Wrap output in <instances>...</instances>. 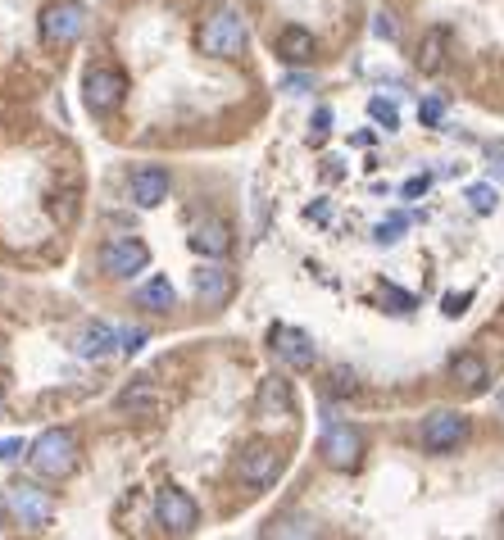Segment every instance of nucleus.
<instances>
[{"instance_id": "f257e3e1", "label": "nucleus", "mask_w": 504, "mask_h": 540, "mask_svg": "<svg viewBox=\"0 0 504 540\" xmlns=\"http://www.w3.org/2000/svg\"><path fill=\"white\" fill-rule=\"evenodd\" d=\"M246 41H250V28L237 10H214L196 32V46L214 59H241Z\"/></svg>"}, {"instance_id": "f03ea898", "label": "nucleus", "mask_w": 504, "mask_h": 540, "mask_svg": "<svg viewBox=\"0 0 504 540\" xmlns=\"http://www.w3.org/2000/svg\"><path fill=\"white\" fill-rule=\"evenodd\" d=\"M5 513H10L23 531H46L50 522H55V500H50V491H41L37 482H23L19 477V482L5 486Z\"/></svg>"}, {"instance_id": "7ed1b4c3", "label": "nucleus", "mask_w": 504, "mask_h": 540, "mask_svg": "<svg viewBox=\"0 0 504 540\" xmlns=\"http://www.w3.org/2000/svg\"><path fill=\"white\" fill-rule=\"evenodd\" d=\"M32 468L41 472V477H69L73 468H78V441H73V432H64V427H50V432H41L37 441H32L28 450Z\"/></svg>"}, {"instance_id": "20e7f679", "label": "nucleus", "mask_w": 504, "mask_h": 540, "mask_svg": "<svg viewBox=\"0 0 504 540\" xmlns=\"http://www.w3.org/2000/svg\"><path fill=\"white\" fill-rule=\"evenodd\" d=\"M37 28H41V41H46V46H69V41H78L82 32H87V10H82L78 0L46 5Z\"/></svg>"}, {"instance_id": "39448f33", "label": "nucleus", "mask_w": 504, "mask_h": 540, "mask_svg": "<svg viewBox=\"0 0 504 540\" xmlns=\"http://www.w3.org/2000/svg\"><path fill=\"white\" fill-rule=\"evenodd\" d=\"M318 454H323L327 468L355 472L359 463H364V436H359V427H350V423H332V427L323 432V445H318Z\"/></svg>"}, {"instance_id": "423d86ee", "label": "nucleus", "mask_w": 504, "mask_h": 540, "mask_svg": "<svg viewBox=\"0 0 504 540\" xmlns=\"http://www.w3.org/2000/svg\"><path fill=\"white\" fill-rule=\"evenodd\" d=\"M155 518L168 536H191L200 527V504L187 491H178V486H164L155 500Z\"/></svg>"}, {"instance_id": "0eeeda50", "label": "nucleus", "mask_w": 504, "mask_h": 540, "mask_svg": "<svg viewBox=\"0 0 504 540\" xmlns=\"http://www.w3.org/2000/svg\"><path fill=\"white\" fill-rule=\"evenodd\" d=\"M468 441V418L459 409H436L423 418V445L432 454H450Z\"/></svg>"}, {"instance_id": "6e6552de", "label": "nucleus", "mask_w": 504, "mask_h": 540, "mask_svg": "<svg viewBox=\"0 0 504 540\" xmlns=\"http://www.w3.org/2000/svg\"><path fill=\"white\" fill-rule=\"evenodd\" d=\"M128 96V78L119 69H91L82 78V100H87L91 114H114Z\"/></svg>"}, {"instance_id": "1a4fd4ad", "label": "nucleus", "mask_w": 504, "mask_h": 540, "mask_svg": "<svg viewBox=\"0 0 504 540\" xmlns=\"http://www.w3.org/2000/svg\"><path fill=\"white\" fill-rule=\"evenodd\" d=\"M146 264H150V246L137 241V236H114V241H105V250H100V268H105L109 277H132Z\"/></svg>"}, {"instance_id": "9d476101", "label": "nucleus", "mask_w": 504, "mask_h": 540, "mask_svg": "<svg viewBox=\"0 0 504 540\" xmlns=\"http://www.w3.org/2000/svg\"><path fill=\"white\" fill-rule=\"evenodd\" d=\"M268 345H273V354L282 359L287 368H296V373H305V368H314L318 359V345L309 332H300V327H282L277 323L273 332H268Z\"/></svg>"}, {"instance_id": "9b49d317", "label": "nucleus", "mask_w": 504, "mask_h": 540, "mask_svg": "<svg viewBox=\"0 0 504 540\" xmlns=\"http://www.w3.org/2000/svg\"><path fill=\"white\" fill-rule=\"evenodd\" d=\"M237 472H241V482L246 486H273L277 472H282V454H277L268 441H250L237 459Z\"/></svg>"}, {"instance_id": "f8f14e48", "label": "nucleus", "mask_w": 504, "mask_h": 540, "mask_svg": "<svg viewBox=\"0 0 504 540\" xmlns=\"http://www.w3.org/2000/svg\"><path fill=\"white\" fill-rule=\"evenodd\" d=\"M255 413L268 418V423H287L291 413H296V391H291L287 377H264V382H259Z\"/></svg>"}, {"instance_id": "ddd939ff", "label": "nucleus", "mask_w": 504, "mask_h": 540, "mask_svg": "<svg viewBox=\"0 0 504 540\" xmlns=\"http://www.w3.org/2000/svg\"><path fill=\"white\" fill-rule=\"evenodd\" d=\"M191 250L196 255H209V259H228L232 255V223H223V218H200L196 227H191Z\"/></svg>"}, {"instance_id": "4468645a", "label": "nucleus", "mask_w": 504, "mask_h": 540, "mask_svg": "<svg viewBox=\"0 0 504 540\" xmlns=\"http://www.w3.org/2000/svg\"><path fill=\"white\" fill-rule=\"evenodd\" d=\"M232 291H237V277L228 273L223 264H205L196 273V295L205 309H223L232 300Z\"/></svg>"}, {"instance_id": "2eb2a0df", "label": "nucleus", "mask_w": 504, "mask_h": 540, "mask_svg": "<svg viewBox=\"0 0 504 540\" xmlns=\"http://www.w3.org/2000/svg\"><path fill=\"white\" fill-rule=\"evenodd\" d=\"M450 382L468 395H482L486 386H491V368H486V359H477V354H455V359H450Z\"/></svg>"}, {"instance_id": "dca6fc26", "label": "nucleus", "mask_w": 504, "mask_h": 540, "mask_svg": "<svg viewBox=\"0 0 504 540\" xmlns=\"http://www.w3.org/2000/svg\"><path fill=\"white\" fill-rule=\"evenodd\" d=\"M132 200H137L141 209L164 205V200H168V173H164V168H155V164L137 168V173H132Z\"/></svg>"}, {"instance_id": "f3484780", "label": "nucleus", "mask_w": 504, "mask_h": 540, "mask_svg": "<svg viewBox=\"0 0 504 540\" xmlns=\"http://www.w3.org/2000/svg\"><path fill=\"white\" fill-rule=\"evenodd\" d=\"M73 350H78V359H105V354L119 350V332L109 323H91L87 332L73 341Z\"/></svg>"}, {"instance_id": "a211bd4d", "label": "nucleus", "mask_w": 504, "mask_h": 540, "mask_svg": "<svg viewBox=\"0 0 504 540\" xmlns=\"http://www.w3.org/2000/svg\"><path fill=\"white\" fill-rule=\"evenodd\" d=\"M277 55L287 59V64H309V59L318 55V41L309 28H282V37H277Z\"/></svg>"}, {"instance_id": "6ab92c4d", "label": "nucleus", "mask_w": 504, "mask_h": 540, "mask_svg": "<svg viewBox=\"0 0 504 540\" xmlns=\"http://www.w3.org/2000/svg\"><path fill=\"white\" fill-rule=\"evenodd\" d=\"M137 300H141V309L168 314V309H173V300H178V291H173V282H168V277H150V282L137 291Z\"/></svg>"}, {"instance_id": "aec40b11", "label": "nucleus", "mask_w": 504, "mask_h": 540, "mask_svg": "<svg viewBox=\"0 0 504 540\" xmlns=\"http://www.w3.org/2000/svg\"><path fill=\"white\" fill-rule=\"evenodd\" d=\"M445 41H450V37H445L441 28L427 32L423 46H418V69H423V73H436V69H441V64H445Z\"/></svg>"}, {"instance_id": "412c9836", "label": "nucleus", "mask_w": 504, "mask_h": 540, "mask_svg": "<svg viewBox=\"0 0 504 540\" xmlns=\"http://www.w3.org/2000/svg\"><path fill=\"white\" fill-rule=\"evenodd\" d=\"M119 409H128V413H150V409H159V395L150 391L146 382H137V386H128V391L119 395Z\"/></svg>"}, {"instance_id": "4be33fe9", "label": "nucleus", "mask_w": 504, "mask_h": 540, "mask_svg": "<svg viewBox=\"0 0 504 540\" xmlns=\"http://www.w3.org/2000/svg\"><path fill=\"white\" fill-rule=\"evenodd\" d=\"M495 205H500V196H495L491 182H473V187H468V209H473V214H495Z\"/></svg>"}, {"instance_id": "5701e85b", "label": "nucleus", "mask_w": 504, "mask_h": 540, "mask_svg": "<svg viewBox=\"0 0 504 540\" xmlns=\"http://www.w3.org/2000/svg\"><path fill=\"white\" fill-rule=\"evenodd\" d=\"M314 522L309 518H277V522H268L264 527V536H314Z\"/></svg>"}, {"instance_id": "b1692460", "label": "nucleus", "mask_w": 504, "mask_h": 540, "mask_svg": "<svg viewBox=\"0 0 504 540\" xmlns=\"http://www.w3.org/2000/svg\"><path fill=\"white\" fill-rule=\"evenodd\" d=\"M409 227V218L405 214H396V218H386V223H377V246H391V241H400V232Z\"/></svg>"}, {"instance_id": "393cba45", "label": "nucleus", "mask_w": 504, "mask_h": 540, "mask_svg": "<svg viewBox=\"0 0 504 540\" xmlns=\"http://www.w3.org/2000/svg\"><path fill=\"white\" fill-rule=\"evenodd\" d=\"M368 114H373L386 132H391V128H400V114H396V105H386L382 96H373V100H368Z\"/></svg>"}, {"instance_id": "a878e982", "label": "nucleus", "mask_w": 504, "mask_h": 540, "mask_svg": "<svg viewBox=\"0 0 504 540\" xmlns=\"http://www.w3.org/2000/svg\"><path fill=\"white\" fill-rule=\"evenodd\" d=\"M382 300L391 305V314H409V309L418 305L414 295H405V291H396V286H382Z\"/></svg>"}, {"instance_id": "bb28decb", "label": "nucleus", "mask_w": 504, "mask_h": 540, "mask_svg": "<svg viewBox=\"0 0 504 540\" xmlns=\"http://www.w3.org/2000/svg\"><path fill=\"white\" fill-rule=\"evenodd\" d=\"M355 373L350 368H332V395H355Z\"/></svg>"}, {"instance_id": "cd10ccee", "label": "nucleus", "mask_w": 504, "mask_h": 540, "mask_svg": "<svg viewBox=\"0 0 504 540\" xmlns=\"http://www.w3.org/2000/svg\"><path fill=\"white\" fill-rule=\"evenodd\" d=\"M441 114H445V100H423V105H418V118H423L427 128H436V123H441Z\"/></svg>"}, {"instance_id": "c85d7f7f", "label": "nucleus", "mask_w": 504, "mask_h": 540, "mask_svg": "<svg viewBox=\"0 0 504 540\" xmlns=\"http://www.w3.org/2000/svg\"><path fill=\"white\" fill-rule=\"evenodd\" d=\"M141 345H146V332H141V327H128V332H119V350H123V354H137Z\"/></svg>"}, {"instance_id": "c756f323", "label": "nucleus", "mask_w": 504, "mask_h": 540, "mask_svg": "<svg viewBox=\"0 0 504 540\" xmlns=\"http://www.w3.org/2000/svg\"><path fill=\"white\" fill-rule=\"evenodd\" d=\"M468 305H473V291H464V295H445V314H450V318H459Z\"/></svg>"}, {"instance_id": "7c9ffc66", "label": "nucleus", "mask_w": 504, "mask_h": 540, "mask_svg": "<svg viewBox=\"0 0 504 540\" xmlns=\"http://www.w3.org/2000/svg\"><path fill=\"white\" fill-rule=\"evenodd\" d=\"M373 32H377L382 41H396V23H391V14H377V19H373Z\"/></svg>"}, {"instance_id": "2f4dec72", "label": "nucleus", "mask_w": 504, "mask_h": 540, "mask_svg": "<svg viewBox=\"0 0 504 540\" xmlns=\"http://www.w3.org/2000/svg\"><path fill=\"white\" fill-rule=\"evenodd\" d=\"M327 128H332V109H318L314 114V141H323Z\"/></svg>"}, {"instance_id": "473e14b6", "label": "nucleus", "mask_w": 504, "mask_h": 540, "mask_svg": "<svg viewBox=\"0 0 504 540\" xmlns=\"http://www.w3.org/2000/svg\"><path fill=\"white\" fill-rule=\"evenodd\" d=\"M23 454V441H10V436H0V459L10 463V459H19Z\"/></svg>"}, {"instance_id": "72a5a7b5", "label": "nucleus", "mask_w": 504, "mask_h": 540, "mask_svg": "<svg viewBox=\"0 0 504 540\" xmlns=\"http://www.w3.org/2000/svg\"><path fill=\"white\" fill-rule=\"evenodd\" d=\"M427 191V177H414V182H405V196H423Z\"/></svg>"}, {"instance_id": "f704fd0d", "label": "nucleus", "mask_w": 504, "mask_h": 540, "mask_svg": "<svg viewBox=\"0 0 504 540\" xmlns=\"http://www.w3.org/2000/svg\"><path fill=\"white\" fill-rule=\"evenodd\" d=\"M287 91H291V96H300V91H309V78H287Z\"/></svg>"}, {"instance_id": "c9c22d12", "label": "nucleus", "mask_w": 504, "mask_h": 540, "mask_svg": "<svg viewBox=\"0 0 504 540\" xmlns=\"http://www.w3.org/2000/svg\"><path fill=\"white\" fill-rule=\"evenodd\" d=\"M0 404H5V395H0Z\"/></svg>"}]
</instances>
